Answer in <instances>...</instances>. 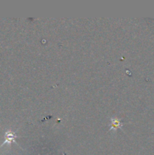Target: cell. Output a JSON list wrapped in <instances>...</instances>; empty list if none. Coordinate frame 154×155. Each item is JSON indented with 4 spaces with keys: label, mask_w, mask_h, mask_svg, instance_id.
Masks as SVG:
<instances>
[{
    "label": "cell",
    "mask_w": 154,
    "mask_h": 155,
    "mask_svg": "<svg viewBox=\"0 0 154 155\" xmlns=\"http://www.w3.org/2000/svg\"><path fill=\"white\" fill-rule=\"evenodd\" d=\"M17 137L16 135L14 133H12L11 131H8L5 133V142H3L1 145L0 148L2 147L6 143H11V142H15V138Z\"/></svg>",
    "instance_id": "cell-1"
},
{
    "label": "cell",
    "mask_w": 154,
    "mask_h": 155,
    "mask_svg": "<svg viewBox=\"0 0 154 155\" xmlns=\"http://www.w3.org/2000/svg\"><path fill=\"white\" fill-rule=\"evenodd\" d=\"M122 126V124L117 119H112V124L110 126V130H113V129H118L120 128Z\"/></svg>",
    "instance_id": "cell-2"
}]
</instances>
